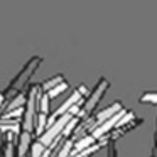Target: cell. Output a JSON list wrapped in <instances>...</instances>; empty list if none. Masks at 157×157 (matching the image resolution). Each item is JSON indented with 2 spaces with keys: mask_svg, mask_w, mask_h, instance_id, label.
<instances>
[{
  "mask_svg": "<svg viewBox=\"0 0 157 157\" xmlns=\"http://www.w3.org/2000/svg\"><path fill=\"white\" fill-rule=\"evenodd\" d=\"M41 63H42V58H39V56H34V58L29 59V61L25 63V66L22 68V71L19 73L14 79H12V83L9 85L7 91L2 93L4 98L5 100H10L12 96H15L17 93H21V90L24 88V86L29 85V79H31V76L36 73V69L41 66Z\"/></svg>",
  "mask_w": 157,
  "mask_h": 157,
  "instance_id": "obj_1",
  "label": "cell"
},
{
  "mask_svg": "<svg viewBox=\"0 0 157 157\" xmlns=\"http://www.w3.org/2000/svg\"><path fill=\"white\" fill-rule=\"evenodd\" d=\"M110 88V83L106 78H100L98 83L95 85V88H93V91L90 93L88 96H86V101L83 106H79V113H78V118H88V115L93 112V110L96 108V105L100 103V100L103 98V95H105V91Z\"/></svg>",
  "mask_w": 157,
  "mask_h": 157,
  "instance_id": "obj_2",
  "label": "cell"
},
{
  "mask_svg": "<svg viewBox=\"0 0 157 157\" xmlns=\"http://www.w3.org/2000/svg\"><path fill=\"white\" fill-rule=\"evenodd\" d=\"M71 118H73V117L69 115V113H66V115L59 117V118L56 120V122L52 123V125H49V127H48V130H46V132H42V135H39V137H37V142H39V144H42L44 147L52 145V144H54L56 140L59 139V137H63V132H64L66 123H68Z\"/></svg>",
  "mask_w": 157,
  "mask_h": 157,
  "instance_id": "obj_3",
  "label": "cell"
},
{
  "mask_svg": "<svg viewBox=\"0 0 157 157\" xmlns=\"http://www.w3.org/2000/svg\"><path fill=\"white\" fill-rule=\"evenodd\" d=\"M83 98H85V96H83V95H81V91H79L78 88H76L75 91L71 93V96H68V100H66V101L63 103V105L59 106V108H58V110H56V112L51 115V118L48 120V127H49V125H52V123H54L56 120L59 118V117L66 115V113L69 112V108H73L75 105H78V103H81V101H83Z\"/></svg>",
  "mask_w": 157,
  "mask_h": 157,
  "instance_id": "obj_4",
  "label": "cell"
},
{
  "mask_svg": "<svg viewBox=\"0 0 157 157\" xmlns=\"http://www.w3.org/2000/svg\"><path fill=\"white\" fill-rule=\"evenodd\" d=\"M128 112V110H125V108H122L120 110L118 113H115V115L112 117V118H108V120H105V122L103 123H100V125H96L95 128L91 130V137L93 139H101V137H105L106 133L110 132V130H113L117 127V123H118V120L122 118L123 115H125V113Z\"/></svg>",
  "mask_w": 157,
  "mask_h": 157,
  "instance_id": "obj_5",
  "label": "cell"
},
{
  "mask_svg": "<svg viewBox=\"0 0 157 157\" xmlns=\"http://www.w3.org/2000/svg\"><path fill=\"white\" fill-rule=\"evenodd\" d=\"M123 106H122V103L120 101H115V103H112L110 106H106L105 110H101L100 113H96V117H95V123L96 125H100V123H103L105 120H108V118H112L115 113H118L120 110H122Z\"/></svg>",
  "mask_w": 157,
  "mask_h": 157,
  "instance_id": "obj_6",
  "label": "cell"
},
{
  "mask_svg": "<svg viewBox=\"0 0 157 157\" xmlns=\"http://www.w3.org/2000/svg\"><path fill=\"white\" fill-rule=\"evenodd\" d=\"M91 145H95V139H93L91 135H86V137H81V139H78V142L73 145V152L69 154V157L71 155H76L78 152H81V150H85V149H88V147H91Z\"/></svg>",
  "mask_w": 157,
  "mask_h": 157,
  "instance_id": "obj_7",
  "label": "cell"
},
{
  "mask_svg": "<svg viewBox=\"0 0 157 157\" xmlns=\"http://www.w3.org/2000/svg\"><path fill=\"white\" fill-rule=\"evenodd\" d=\"M64 81V76L63 75H56V76H52V78H49L48 81H44V83H41V91L42 93H48V91H51L52 88H56L58 85H61V83Z\"/></svg>",
  "mask_w": 157,
  "mask_h": 157,
  "instance_id": "obj_8",
  "label": "cell"
},
{
  "mask_svg": "<svg viewBox=\"0 0 157 157\" xmlns=\"http://www.w3.org/2000/svg\"><path fill=\"white\" fill-rule=\"evenodd\" d=\"M24 105H25V96L22 95V93H17L15 96L10 98V103H9V106H7V112L17 110V108H24Z\"/></svg>",
  "mask_w": 157,
  "mask_h": 157,
  "instance_id": "obj_9",
  "label": "cell"
},
{
  "mask_svg": "<svg viewBox=\"0 0 157 157\" xmlns=\"http://www.w3.org/2000/svg\"><path fill=\"white\" fill-rule=\"evenodd\" d=\"M71 149H73V142H71L69 139H64V142L61 144V147L56 150L52 157H69V154H71Z\"/></svg>",
  "mask_w": 157,
  "mask_h": 157,
  "instance_id": "obj_10",
  "label": "cell"
},
{
  "mask_svg": "<svg viewBox=\"0 0 157 157\" xmlns=\"http://www.w3.org/2000/svg\"><path fill=\"white\" fill-rule=\"evenodd\" d=\"M29 144H31V133L29 132H22L21 133V144H19V155L24 157L25 152L29 149Z\"/></svg>",
  "mask_w": 157,
  "mask_h": 157,
  "instance_id": "obj_11",
  "label": "cell"
},
{
  "mask_svg": "<svg viewBox=\"0 0 157 157\" xmlns=\"http://www.w3.org/2000/svg\"><path fill=\"white\" fill-rule=\"evenodd\" d=\"M66 90H68V83H66V81H63L61 85H58L56 88H52L51 91H48L46 95H48V98H49V100H52V98H56L58 95H61L63 91H66Z\"/></svg>",
  "mask_w": 157,
  "mask_h": 157,
  "instance_id": "obj_12",
  "label": "cell"
},
{
  "mask_svg": "<svg viewBox=\"0 0 157 157\" xmlns=\"http://www.w3.org/2000/svg\"><path fill=\"white\" fill-rule=\"evenodd\" d=\"M46 149H48V147H44L42 144L34 142V144H32V147H31V157H41L42 154L46 152Z\"/></svg>",
  "mask_w": 157,
  "mask_h": 157,
  "instance_id": "obj_13",
  "label": "cell"
},
{
  "mask_svg": "<svg viewBox=\"0 0 157 157\" xmlns=\"http://www.w3.org/2000/svg\"><path fill=\"white\" fill-rule=\"evenodd\" d=\"M96 150H100V144H95V145L88 147V149L81 150V152H78V154H76V155H71V157H90V155H91V154H95Z\"/></svg>",
  "mask_w": 157,
  "mask_h": 157,
  "instance_id": "obj_14",
  "label": "cell"
},
{
  "mask_svg": "<svg viewBox=\"0 0 157 157\" xmlns=\"http://www.w3.org/2000/svg\"><path fill=\"white\" fill-rule=\"evenodd\" d=\"M140 101L142 103H152V105H157V91L154 93H144L142 96H140Z\"/></svg>",
  "mask_w": 157,
  "mask_h": 157,
  "instance_id": "obj_15",
  "label": "cell"
},
{
  "mask_svg": "<svg viewBox=\"0 0 157 157\" xmlns=\"http://www.w3.org/2000/svg\"><path fill=\"white\" fill-rule=\"evenodd\" d=\"M155 149H157V132H155ZM155 157H157V152H155Z\"/></svg>",
  "mask_w": 157,
  "mask_h": 157,
  "instance_id": "obj_16",
  "label": "cell"
}]
</instances>
